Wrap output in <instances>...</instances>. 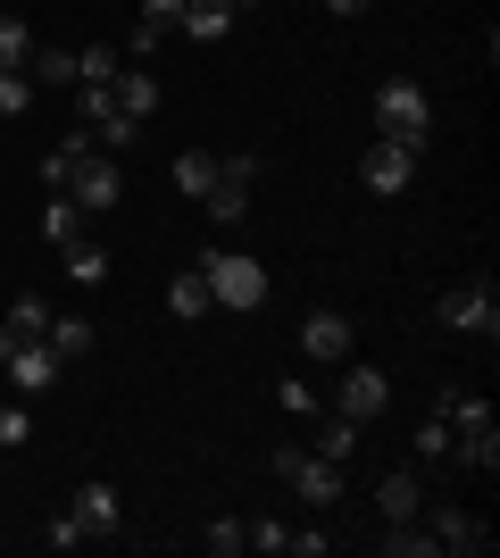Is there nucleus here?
I'll return each instance as SVG.
<instances>
[{"mask_svg":"<svg viewBox=\"0 0 500 558\" xmlns=\"http://www.w3.org/2000/svg\"><path fill=\"white\" fill-rule=\"evenodd\" d=\"M376 134H383V142H408V150H426L434 100H426V84H417V75H383V84H376Z\"/></svg>","mask_w":500,"mask_h":558,"instance_id":"f257e3e1","label":"nucleus"},{"mask_svg":"<svg viewBox=\"0 0 500 558\" xmlns=\"http://www.w3.org/2000/svg\"><path fill=\"white\" fill-rule=\"evenodd\" d=\"M200 276H209L217 308H259L267 301V267L251 251H209V258H200Z\"/></svg>","mask_w":500,"mask_h":558,"instance_id":"f03ea898","label":"nucleus"},{"mask_svg":"<svg viewBox=\"0 0 500 558\" xmlns=\"http://www.w3.org/2000/svg\"><path fill=\"white\" fill-rule=\"evenodd\" d=\"M251 184H259V150H234V159H217V184L200 209L217 217V226H242L251 217Z\"/></svg>","mask_w":500,"mask_h":558,"instance_id":"7ed1b4c3","label":"nucleus"},{"mask_svg":"<svg viewBox=\"0 0 500 558\" xmlns=\"http://www.w3.org/2000/svg\"><path fill=\"white\" fill-rule=\"evenodd\" d=\"M442 326H451V333H484V342H492V333H500V292H492V276L451 283V292H442Z\"/></svg>","mask_w":500,"mask_h":558,"instance_id":"20e7f679","label":"nucleus"},{"mask_svg":"<svg viewBox=\"0 0 500 558\" xmlns=\"http://www.w3.org/2000/svg\"><path fill=\"white\" fill-rule=\"evenodd\" d=\"M68 201H75L84 217H109V209L125 201V167L109 159V150H93V159H84V167L68 175Z\"/></svg>","mask_w":500,"mask_h":558,"instance_id":"39448f33","label":"nucleus"},{"mask_svg":"<svg viewBox=\"0 0 500 558\" xmlns=\"http://www.w3.org/2000/svg\"><path fill=\"white\" fill-rule=\"evenodd\" d=\"M276 475H284L309 509H333V500H342V466L317 459V450H276Z\"/></svg>","mask_w":500,"mask_h":558,"instance_id":"423d86ee","label":"nucleus"},{"mask_svg":"<svg viewBox=\"0 0 500 558\" xmlns=\"http://www.w3.org/2000/svg\"><path fill=\"white\" fill-rule=\"evenodd\" d=\"M333 409L358 417V425H376L383 409H392V375H383V367H351V359H342V392H333Z\"/></svg>","mask_w":500,"mask_h":558,"instance_id":"0eeeda50","label":"nucleus"},{"mask_svg":"<svg viewBox=\"0 0 500 558\" xmlns=\"http://www.w3.org/2000/svg\"><path fill=\"white\" fill-rule=\"evenodd\" d=\"M408 175H417V150H408V142H367V150H358V184L367 192H408Z\"/></svg>","mask_w":500,"mask_h":558,"instance_id":"6e6552de","label":"nucleus"},{"mask_svg":"<svg viewBox=\"0 0 500 558\" xmlns=\"http://www.w3.org/2000/svg\"><path fill=\"white\" fill-rule=\"evenodd\" d=\"M0 367H9V384H17V392H34V400L68 375V367H59V350H50L42 333H34V342H9V359H0Z\"/></svg>","mask_w":500,"mask_h":558,"instance_id":"1a4fd4ad","label":"nucleus"},{"mask_svg":"<svg viewBox=\"0 0 500 558\" xmlns=\"http://www.w3.org/2000/svg\"><path fill=\"white\" fill-rule=\"evenodd\" d=\"M75 525H84V542H109L125 525V500H118V484H75Z\"/></svg>","mask_w":500,"mask_h":558,"instance_id":"9d476101","label":"nucleus"},{"mask_svg":"<svg viewBox=\"0 0 500 558\" xmlns=\"http://www.w3.org/2000/svg\"><path fill=\"white\" fill-rule=\"evenodd\" d=\"M426 534H434V550H459V558H484V550H492V525L467 517V509H434Z\"/></svg>","mask_w":500,"mask_h":558,"instance_id":"9b49d317","label":"nucleus"},{"mask_svg":"<svg viewBox=\"0 0 500 558\" xmlns=\"http://www.w3.org/2000/svg\"><path fill=\"white\" fill-rule=\"evenodd\" d=\"M301 350L326 359V367H342V359H351V317H342V308H309V317H301Z\"/></svg>","mask_w":500,"mask_h":558,"instance_id":"f8f14e48","label":"nucleus"},{"mask_svg":"<svg viewBox=\"0 0 500 558\" xmlns=\"http://www.w3.org/2000/svg\"><path fill=\"white\" fill-rule=\"evenodd\" d=\"M376 509H383V525H392V517H426V484H417V459L392 466V475L376 484Z\"/></svg>","mask_w":500,"mask_h":558,"instance_id":"ddd939ff","label":"nucleus"},{"mask_svg":"<svg viewBox=\"0 0 500 558\" xmlns=\"http://www.w3.org/2000/svg\"><path fill=\"white\" fill-rule=\"evenodd\" d=\"M109 93H118V109L134 117V125L159 117V75H150V68H118V75H109Z\"/></svg>","mask_w":500,"mask_h":558,"instance_id":"4468645a","label":"nucleus"},{"mask_svg":"<svg viewBox=\"0 0 500 558\" xmlns=\"http://www.w3.org/2000/svg\"><path fill=\"white\" fill-rule=\"evenodd\" d=\"M175 34H184V43H225V34H234V9H225V0H184Z\"/></svg>","mask_w":500,"mask_h":558,"instance_id":"2eb2a0df","label":"nucleus"},{"mask_svg":"<svg viewBox=\"0 0 500 558\" xmlns=\"http://www.w3.org/2000/svg\"><path fill=\"white\" fill-rule=\"evenodd\" d=\"M59 276H68V283H109V251L75 233V242H59Z\"/></svg>","mask_w":500,"mask_h":558,"instance_id":"dca6fc26","label":"nucleus"},{"mask_svg":"<svg viewBox=\"0 0 500 558\" xmlns=\"http://www.w3.org/2000/svg\"><path fill=\"white\" fill-rule=\"evenodd\" d=\"M209 184H217V150H175V192L209 201Z\"/></svg>","mask_w":500,"mask_h":558,"instance_id":"f3484780","label":"nucleus"},{"mask_svg":"<svg viewBox=\"0 0 500 558\" xmlns=\"http://www.w3.org/2000/svg\"><path fill=\"white\" fill-rule=\"evenodd\" d=\"M408 459L451 466V417H442V409H426V417H417V442H408Z\"/></svg>","mask_w":500,"mask_h":558,"instance_id":"a211bd4d","label":"nucleus"},{"mask_svg":"<svg viewBox=\"0 0 500 558\" xmlns=\"http://www.w3.org/2000/svg\"><path fill=\"white\" fill-rule=\"evenodd\" d=\"M451 459L467 466V475H492V466H500V434H492V425H484V434H451Z\"/></svg>","mask_w":500,"mask_h":558,"instance_id":"6ab92c4d","label":"nucleus"},{"mask_svg":"<svg viewBox=\"0 0 500 558\" xmlns=\"http://www.w3.org/2000/svg\"><path fill=\"white\" fill-rule=\"evenodd\" d=\"M167 308H175V317H209V276H200V267H184V276L167 283Z\"/></svg>","mask_w":500,"mask_h":558,"instance_id":"aec40b11","label":"nucleus"},{"mask_svg":"<svg viewBox=\"0 0 500 558\" xmlns=\"http://www.w3.org/2000/svg\"><path fill=\"white\" fill-rule=\"evenodd\" d=\"M434 409L451 417V434H484V425H492V400H476V392H442Z\"/></svg>","mask_w":500,"mask_h":558,"instance_id":"412c9836","label":"nucleus"},{"mask_svg":"<svg viewBox=\"0 0 500 558\" xmlns=\"http://www.w3.org/2000/svg\"><path fill=\"white\" fill-rule=\"evenodd\" d=\"M42 342L59 350V367H75V359L93 350V326H84V317H50V326H42Z\"/></svg>","mask_w":500,"mask_h":558,"instance_id":"4be33fe9","label":"nucleus"},{"mask_svg":"<svg viewBox=\"0 0 500 558\" xmlns=\"http://www.w3.org/2000/svg\"><path fill=\"white\" fill-rule=\"evenodd\" d=\"M358 434H367V425L333 409V417H326V434H317V459H333V466H342V459H351V450H358Z\"/></svg>","mask_w":500,"mask_h":558,"instance_id":"5701e85b","label":"nucleus"},{"mask_svg":"<svg viewBox=\"0 0 500 558\" xmlns=\"http://www.w3.org/2000/svg\"><path fill=\"white\" fill-rule=\"evenodd\" d=\"M25 75H34V93H42V84H68V93H75V50H34Z\"/></svg>","mask_w":500,"mask_h":558,"instance_id":"b1692460","label":"nucleus"},{"mask_svg":"<svg viewBox=\"0 0 500 558\" xmlns=\"http://www.w3.org/2000/svg\"><path fill=\"white\" fill-rule=\"evenodd\" d=\"M42 233H50V242H75V233H84V209H75L68 192H50V201H42Z\"/></svg>","mask_w":500,"mask_h":558,"instance_id":"393cba45","label":"nucleus"},{"mask_svg":"<svg viewBox=\"0 0 500 558\" xmlns=\"http://www.w3.org/2000/svg\"><path fill=\"white\" fill-rule=\"evenodd\" d=\"M383 550H392V558H434V534L417 525V517H392V534H383Z\"/></svg>","mask_w":500,"mask_h":558,"instance_id":"a878e982","label":"nucleus"},{"mask_svg":"<svg viewBox=\"0 0 500 558\" xmlns=\"http://www.w3.org/2000/svg\"><path fill=\"white\" fill-rule=\"evenodd\" d=\"M242 550H267V558H284V550H292V525H284V517H259V525H242Z\"/></svg>","mask_w":500,"mask_h":558,"instance_id":"bb28decb","label":"nucleus"},{"mask_svg":"<svg viewBox=\"0 0 500 558\" xmlns=\"http://www.w3.org/2000/svg\"><path fill=\"white\" fill-rule=\"evenodd\" d=\"M50 326V301H34V292H17V301H9V333H17V342H34V333Z\"/></svg>","mask_w":500,"mask_h":558,"instance_id":"cd10ccee","label":"nucleus"},{"mask_svg":"<svg viewBox=\"0 0 500 558\" xmlns=\"http://www.w3.org/2000/svg\"><path fill=\"white\" fill-rule=\"evenodd\" d=\"M125 68V50H109V43H93L84 59H75V84H109V75Z\"/></svg>","mask_w":500,"mask_h":558,"instance_id":"c85d7f7f","label":"nucleus"},{"mask_svg":"<svg viewBox=\"0 0 500 558\" xmlns=\"http://www.w3.org/2000/svg\"><path fill=\"white\" fill-rule=\"evenodd\" d=\"M34 109V75L25 68H0V117H25Z\"/></svg>","mask_w":500,"mask_h":558,"instance_id":"c756f323","label":"nucleus"},{"mask_svg":"<svg viewBox=\"0 0 500 558\" xmlns=\"http://www.w3.org/2000/svg\"><path fill=\"white\" fill-rule=\"evenodd\" d=\"M34 59V34H25V17H0V68H25Z\"/></svg>","mask_w":500,"mask_h":558,"instance_id":"7c9ffc66","label":"nucleus"},{"mask_svg":"<svg viewBox=\"0 0 500 558\" xmlns=\"http://www.w3.org/2000/svg\"><path fill=\"white\" fill-rule=\"evenodd\" d=\"M159 43H167V25H150V17H134V34H125V59H159Z\"/></svg>","mask_w":500,"mask_h":558,"instance_id":"2f4dec72","label":"nucleus"},{"mask_svg":"<svg viewBox=\"0 0 500 558\" xmlns=\"http://www.w3.org/2000/svg\"><path fill=\"white\" fill-rule=\"evenodd\" d=\"M34 442V409H0V450H25Z\"/></svg>","mask_w":500,"mask_h":558,"instance_id":"473e14b6","label":"nucleus"},{"mask_svg":"<svg viewBox=\"0 0 500 558\" xmlns=\"http://www.w3.org/2000/svg\"><path fill=\"white\" fill-rule=\"evenodd\" d=\"M75 542H84V525H75V509H59L42 525V550H75Z\"/></svg>","mask_w":500,"mask_h":558,"instance_id":"72a5a7b5","label":"nucleus"},{"mask_svg":"<svg viewBox=\"0 0 500 558\" xmlns=\"http://www.w3.org/2000/svg\"><path fill=\"white\" fill-rule=\"evenodd\" d=\"M200 542H209V558H234V550H242V517H217Z\"/></svg>","mask_w":500,"mask_h":558,"instance_id":"f704fd0d","label":"nucleus"},{"mask_svg":"<svg viewBox=\"0 0 500 558\" xmlns=\"http://www.w3.org/2000/svg\"><path fill=\"white\" fill-rule=\"evenodd\" d=\"M333 534H317V525H292V558H326Z\"/></svg>","mask_w":500,"mask_h":558,"instance_id":"c9c22d12","label":"nucleus"},{"mask_svg":"<svg viewBox=\"0 0 500 558\" xmlns=\"http://www.w3.org/2000/svg\"><path fill=\"white\" fill-rule=\"evenodd\" d=\"M276 400H284L292 417H309V409H317V392H309V384H292V375H284V392H276Z\"/></svg>","mask_w":500,"mask_h":558,"instance_id":"e433bc0d","label":"nucleus"},{"mask_svg":"<svg viewBox=\"0 0 500 558\" xmlns=\"http://www.w3.org/2000/svg\"><path fill=\"white\" fill-rule=\"evenodd\" d=\"M143 17H150V25H167V34H175V17H184V0H143Z\"/></svg>","mask_w":500,"mask_h":558,"instance_id":"4c0bfd02","label":"nucleus"},{"mask_svg":"<svg viewBox=\"0 0 500 558\" xmlns=\"http://www.w3.org/2000/svg\"><path fill=\"white\" fill-rule=\"evenodd\" d=\"M333 17H367V9H376V0H326Z\"/></svg>","mask_w":500,"mask_h":558,"instance_id":"58836bf2","label":"nucleus"},{"mask_svg":"<svg viewBox=\"0 0 500 558\" xmlns=\"http://www.w3.org/2000/svg\"><path fill=\"white\" fill-rule=\"evenodd\" d=\"M9 342H17V333H9V326H0V359H9Z\"/></svg>","mask_w":500,"mask_h":558,"instance_id":"ea45409f","label":"nucleus"},{"mask_svg":"<svg viewBox=\"0 0 500 558\" xmlns=\"http://www.w3.org/2000/svg\"><path fill=\"white\" fill-rule=\"evenodd\" d=\"M225 9H234V17H242V9H259V0H225Z\"/></svg>","mask_w":500,"mask_h":558,"instance_id":"a19ab883","label":"nucleus"}]
</instances>
